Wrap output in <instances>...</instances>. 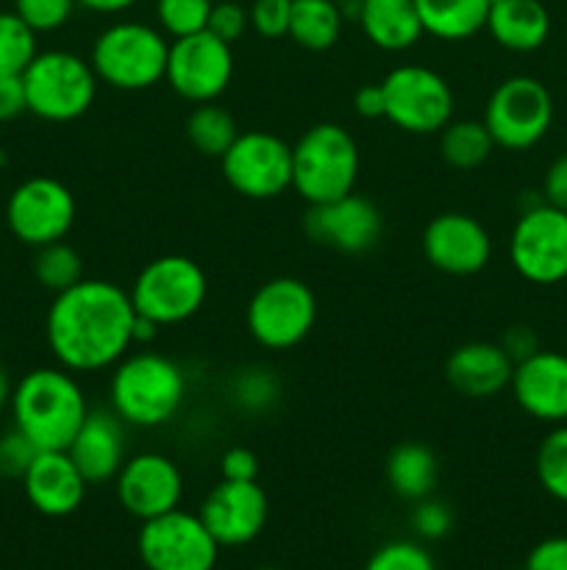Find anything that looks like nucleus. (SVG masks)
Returning <instances> with one entry per match:
<instances>
[{
	"label": "nucleus",
	"instance_id": "1",
	"mask_svg": "<svg viewBox=\"0 0 567 570\" xmlns=\"http://www.w3.org/2000/svg\"><path fill=\"white\" fill-rule=\"evenodd\" d=\"M133 317L131 295L120 284L81 278L53 298L44 337L64 371L98 373L115 367L133 348Z\"/></svg>",
	"mask_w": 567,
	"mask_h": 570
},
{
	"label": "nucleus",
	"instance_id": "2",
	"mask_svg": "<svg viewBox=\"0 0 567 570\" xmlns=\"http://www.w3.org/2000/svg\"><path fill=\"white\" fill-rule=\"evenodd\" d=\"M11 415L39 451H67L83 417L89 415L87 395L64 367H37L11 390Z\"/></svg>",
	"mask_w": 567,
	"mask_h": 570
},
{
	"label": "nucleus",
	"instance_id": "3",
	"mask_svg": "<svg viewBox=\"0 0 567 570\" xmlns=\"http://www.w3.org/2000/svg\"><path fill=\"white\" fill-rule=\"evenodd\" d=\"M109 399L111 412L126 426L159 429L181 412L187 399V376L170 356L137 351L115 365Z\"/></svg>",
	"mask_w": 567,
	"mask_h": 570
},
{
	"label": "nucleus",
	"instance_id": "4",
	"mask_svg": "<svg viewBox=\"0 0 567 570\" xmlns=\"http://www.w3.org/2000/svg\"><path fill=\"white\" fill-rule=\"evenodd\" d=\"M359 167V145L339 122H317L292 145V189L309 206L354 193Z\"/></svg>",
	"mask_w": 567,
	"mask_h": 570
},
{
	"label": "nucleus",
	"instance_id": "5",
	"mask_svg": "<svg viewBox=\"0 0 567 570\" xmlns=\"http://www.w3.org/2000/svg\"><path fill=\"white\" fill-rule=\"evenodd\" d=\"M170 39L165 31L137 20H120L98 33L89 53L98 81L120 92H142L165 81Z\"/></svg>",
	"mask_w": 567,
	"mask_h": 570
},
{
	"label": "nucleus",
	"instance_id": "6",
	"mask_svg": "<svg viewBox=\"0 0 567 570\" xmlns=\"http://www.w3.org/2000/svg\"><path fill=\"white\" fill-rule=\"evenodd\" d=\"M26 106L48 122H72L89 111L98 95L92 65L70 50H39L22 72Z\"/></svg>",
	"mask_w": 567,
	"mask_h": 570
},
{
	"label": "nucleus",
	"instance_id": "7",
	"mask_svg": "<svg viewBox=\"0 0 567 570\" xmlns=\"http://www.w3.org/2000/svg\"><path fill=\"white\" fill-rule=\"evenodd\" d=\"M206 293H209V282H206L203 267L189 256L170 254L148 262L133 278L128 295H131L133 309L161 328L198 315Z\"/></svg>",
	"mask_w": 567,
	"mask_h": 570
},
{
	"label": "nucleus",
	"instance_id": "8",
	"mask_svg": "<svg viewBox=\"0 0 567 570\" xmlns=\"http://www.w3.org/2000/svg\"><path fill=\"white\" fill-rule=\"evenodd\" d=\"M317 321V298L300 278L278 276L261 284L248 304V332L261 348L289 351L304 343Z\"/></svg>",
	"mask_w": 567,
	"mask_h": 570
},
{
	"label": "nucleus",
	"instance_id": "9",
	"mask_svg": "<svg viewBox=\"0 0 567 570\" xmlns=\"http://www.w3.org/2000/svg\"><path fill=\"white\" fill-rule=\"evenodd\" d=\"M554 98L548 87L531 76H511L493 89L484 109V126L495 148L528 150L550 131Z\"/></svg>",
	"mask_w": 567,
	"mask_h": 570
},
{
	"label": "nucleus",
	"instance_id": "10",
	"mask_svg": "<svg viewBox=\"0 0 567 570\" xmlns=\"http://www.w3.org/2000/svg\"><path fill=\"white\" fill-rule=\"evenodd\" d=\"M387 120L406 134H439L454 120V89L437 70L400 65L381 81Z\"/></svg>",
	"mask_w": 567,
	"mask_h": 570
},
{
	"label": "nucleus",
	"instance_id": "11",
	"mask_svg": "<svg viewBox=\"0 0 567 570\" xmlns=\"http://www.w3.org/2000/svg\"><path fill=\"white\" fill-rule=\"evenodd\" d=\"M222 176L233 193L270 200L292 189V145L270 131H239L220 156Z\"/></svg>",
	"mask_w": 567,
	"mask_h": 570
},
{
	"label": "nucleus",
	"instance_id": "12",
	"mask_svg": "<svg viewBox=\"0 0 567 570\" xmlns=\"http://www.w3.org/2000/svg\"><path fill=\"white\" fill-rule=\"evenodd\" d=\"M509 262L531 284H559L567 278V212L550 204L520 209L509 237Z\"/></svg>",
	"mask_w": 567,
	"mask_h": 570
},
{
	"label": "nucleus",
	"instance_id": "13",
	"mask_svg": "<svg viewBox=\"0 0 567 570\" xmlns=\"http://www.w3.org/2000/svg\"><path fill=\"white\" fill-rule=\"evenodd\" d=\"M137 551L148 570H215L220 546L200 515L178 507L165 515L142 521Z\"/></svg>",
	"mask_w": 567,
	"mask_h": 570
},
{
	"label": "nucleus",
	"instance_id": "14",
	"mask_svg": "<svg viewBox=\"0 0 567 570\" xmlns=\"http://www.w3.org/2000/svg\"><path fill=\"white\" fill-rule=\"evenodd\" d=\"M76 223V195L50 176L26 178L6 200V226L22 245L42 248L59 243Z\"/></svg>",
	"mask_w": 567,
	"mask_h": 570
},
{
	"label": "nucleus",
	"instance_id": "15",
	"mask_svg": "<svg viewBox=\"0 0 567 570\" xmlns=\"http://www.w3.org/2000/svg\"><path fill=\"white\" fill-rule=\"evenodd\" d=\"M233 78L231 45L217 39L211 31L189 33L172 39L167 56L165 81L189 104H211L220 98Z\"/></svg>",
	"mask_w": 567,
	"mask_h": 570
},
{
	"label": "nucleus",
	"instance_id": "16",
	"mask_svg": "<svg viewBox=\"0 0 567 570\" xmlns=\"http://www.w3.org/2000/svg\"><path fill=\"white\" fill-rule=\"evenodd\" d=\"M117 501L128 515L150 521L178 510L183 499V476L176 462L159 451L128 456L117 473Z\"/></svg>",
	"mask_w": 567,
	"mask_h": 570
},
{
	"label": "nucleus",
	"instance_id": "17",
	"mask_svg": "<svg viewBox=\"0 0 567 570\" xmlns=\"http://www.w3.org/2000/svg\"><path fill=\"white\" fill-rule=\"evenodd\" d=\"M304 228L317 245L356 256L376 248L384 232V217L370 198L348 193L328 204L311 206Z\"/></svg>",
	"mask_w": 567,
	"mask_h": 570
},
{
	"label": "nucleus",
	"instance_id": "18",
	"mask_svg": "<svg viewBox=\"0 0 567 570\" xmlns=\"http://www.w3.org/2000/svg\"><path fill=\"white\" fill-rule=\"evenodd\" d=\"M200 521L220 549L253 543L267 527L270 501L259 482H228L222 479L200 504Z\"/></svg>",
	"mask_w": 567,
	"mask_h": 570
},
{
	"label": "nucleus",
	"instance_id": "19",
	"mask_svg": "<svg viewBox=\"0 0 567 570\" xmlns=\"http://www.w3.org/2000/svg\"><path fill=\"white\" fill-rule=\"evenodd\" d=\"M422 254L434 271L448 276H472L493 259V237L472 215L445 212L422 232Z\"/></svg>",
	"mask_w": 567,
	"mask_h": 570
},
{
	"label": "nucleus",
	"instance_id": "20",
	"mask_svg": "<svg viewBox=\"0 0 567 570\" xmlns=\"http://www.w3.org/2000/svg\"><path fill=\"white\" fill-rule=\"evenodd\" d=\"M511 395L517 406L534 421L559 426L567 423V356L539 348L517 362L511 373Z\"/></svg>",
	"mask_w": 567,
	"mask_h": 570
},
{
	"label": "nucleus",
	"instance_id": "21",
	"mask_svg": "<svg viewBox=\"0 0 567 570\" xmlns=\"http://www.w3.org/2000/svg\"><path fill=\"white\" fill-rule=\"evenodd\" d=\"M67 454L89 484L111 482L128 460L126 423L111 410H89L72 443L67 445Z\"/></svg>",
	"mask_w": 567,
	"mask_h": 570
},
{
	"label": "nucleus",
	"instance_id": "22",
	"mask_svg": "<svg viewBox=\"0 0 567 570\" xmlns=\"http://www.w3.org/2000/svg\"><path fill=\"white\" fill-rule=\"evenodd\" d=\"M28 501L48 518L72 515L87 499L89 482L67 451H39L22 476Z\"/></svg>",
	"mask_w": 567,
	"mask_h": 570
},
{
	"label": "nucleus",
	"instance_id": "23",
	"mask_svg": "<svg viewBox=\"0 0 567 570\" xmlns=\"http://www.w3.org/2000/svg\"><path fill=\"white\" fill-rule=\"evenodd\" d=\"M515 362L500 343H465L445 362V379L450 387L467 399H493L511 384Z\"/></svg>",
	"mask_w": 567,
	"mask_h": 570
},
{
	"label": "nucleus",
	"instance_id": "24",
	"mask_svg": "<svg viewBox=\"0 0 567 570\" xmlns=\"http://www.w3.org/2000/svg\"><path fill=\"white\" fill-rule=\"evenodd\" d=\"M356 22L376 48L389 53L415 48L426 33L415 0H359Z\"/></svg>",
	"mask_w": 567,
	"mask_h": 570
},
{
	"label": "nucleus",
	"instance_id": "25",
	"mask_svg": "<svg viewBox=\"0 0 567 570\" xmlns=\"http://www.w3.org/2000/svg\"><path fill=\"white\" fill-rule=\"evenodd\" d=\"M487 31L500 48L531 53L548 39L550 14L539 0H498L489 6Z\"/></svg>",
	"mask_w": 567,
	"mask_h": 570
},
{
	"label": "nucleus",
	"instance_id": "26",
	"mask_svg": "<svg viewBox=\"0 0 567 570\" xmlns=\"http://www.w3.org/2000/svg\"><path fill=\"white\" fill-rule=\"evenodd\" d=\"M422 31L442 42H465L487 28L489 0H415Z\"/></svg>",
	"mask_w": 567,
	"mask_h": 570
},
{
	"label": "nucleus",
	"instance_id": "27",
	"mask_svg": "<svg viewBox=\"0 0 567 570\" xmlns=\"http://www.w3.org/2000/svg\"><path fill=\"white\" fill-rule=\"evenodd\" d=\"M439 479V462L428 445L400 443L387 456V482L404 501H422L434 493Z\"/></svg>",
	"mask_w": 567,
	"mask_h": 570
},
{
	"label": "nucleus",
	"instance_id": "28",
	"mask_svg": "<svg viewBox=\"0 0 567 570\" xmlns=\"http://www.w3.org/2000/svg\"><path fill=\"white\" fill-rule=\"evenodd\" d=\"M342 22L339 0H292L287 37L306 50H328L337 45Z\"/></svg>",
	"mask_w": 567,
	"mask_h": 570
},
{
	"label": "nucleus",
	"instance_id": "29",
	"mask_svg": "<svg viewBox=\"0 0 567 570\" xmlns=\"http://www.w3.org/2000/svg\"><path fill=\"white\" fill-rule=\"evenodd\" d=\"M495 139L484 120H450L439 137V154L454 170H476L493 156Z\"/></svg>",
	"mask_w": 567,
	"mask_h": 570
},
{
	"label": "nucleus",
	"instance_id": "30",
	"mask_svg": "<svg viewBox=\"0 0 567 570\" xmlns=\"http://www.w3.org/2000/svg\"><path fill=\"white\" fill-rule=\"evenodd\" d=\"M237 137V120H233L231 111L217 106V100H211V104H198L189 111L187 139L192 142V148L198 150V154L209 156V159H220Z\"/></svg>",
	"mask_w": 567,
	"mask_h": 570
},
{
	"label": "nucleus",
	"instance_id": "31",
	"mask_svg": "<svg viewBox=\"0 0 567 570\" xmlns=\"http://www.w3.org/2000/svg\"><path fill=\"white\" fill-rule=\"evenodd\" d=\"M228 401L245 415H267L281 401V382L270 367L250 365L231 379Z\"/></svg>",
	"mask_w": 567,
	"mask_h": 570
},
{
	"label": "nucleus",
	"instance_id": "32",
	"mask_svg": "<svg viewBox=\"0 0 567 570\" xmlns=\"http://www.w3.org/2000/svg\"><path fill=\"white\" fill-rule=\"evenodd\" d=\"M33 276H37V282L42 284L44 289L59 295L81 282L83 259L72 245H67L64 239H59V243H50V245H42V248H37V256H33Z\"/></svg>",
	"mask_w": 567,
	"mask_h": 570
},
{
	"label": "nucleus",
	"instance_id": "33",
	"mask_svg": "<svg viewBox=\"0 0 567 570\" xmlns=\"http://www.w3.org/2000/svg\"><path fill=\"white\" fill-rule=\"evenodd\" d=\"M37 37L39 33L17 17V11H0V72L22 76L39 53Z\"/></svg>",
	"mask_w": 567,
	"mask_h": 570
},
{
	"label": "nucleus",
	"instance_id": "34",
	"mask_svg": "<svg viewBox=\"0 0 567 570\" xmlns=\"http://www.w3.org/2000/svg\"><path fill=\"white\" fill-rule=\"evenodd\" d=\"M537 479L550 499L567 504V423L550 429L539 443Z\"/></svg>",
	"mask_w": 567,
	"mask_h": 570
},
{
	"label": "nucleus",
	"instance_id": "35",
	"mask_svg": "<svg viewBox=\"0 0 567 570\" xmlns=\"http://www.w3.org/2000/svg\"><path fill=\"white\" fill-rule=\"evenodd\" d=\"M215 0H156V17L167 37L181 39L206 31Z\"/></svg>",
	"mask_w": 567,
	"mask_h": 570
},
{
	"label": "nucleus",
	"instance_id": "36",
	"mask_svg": "<svg viewBox=\"0 0 567 570\" xmlns=\"http://www.w3.org/2000/svg\"><path fill=\"white\" fill-rule=\"evenodd\" d=\"M365 570H437V562L417 540H392L372 551Z\"/></svg>",
	"mask_w": 567,
	"mask_h": 570
},
{
	"label": "nucleus",
	"instance_id": "37",
	"mask_svg": "<svg viewBox=\"0 0 567 570\" xmlns=\"http://www.w3.org/2000/svg\"><path fill=\"white\" fill-rule=\"evenodd\" d=\"M78 0H14L17 17L28 22L37 33L59 31L76 11Z\"/></svg>",
	"mask_w": 567,
	"mask_h": 570
},
{
	"label": "nucleus",
	"instance_id": "38",
	"mask_svg": "<svg viewBox=\"0 0 567 570\" xmlns=\"http://www.w3.org/2000/svg\"><path fill=\"white\" fill-rule=\"evenodd\" d=\"M37 454L39 449L20 429H11V432L0 434V476L22 479L28 468H31V462L37 460Z\"/></svg>",
	"mask_w": 567,
	"mask_h": 570
},
{
	"label": "nucleus",
	"instance_id": "39",
	"mask_svg": "<svg viewBox=\"0 0 567 570\" xmlns=\"http://www.w3.org/2000/svg\"><path fill=\"white\" fill-rule=\"evenodd\" d=\"M250 28L265 39H281L289 33L292 0H253L248 9Z\"/></svg>",
	"mask_w": 567,
	"mask_h": 570
},
{
	"label": "nucleus",
	"instance_id": "40",
	"mask_svg": "<svg viewBox=\"0 0 567 570\" xmlns=\"http://www.w3.org/2000/svg\"><path fill=\"white\" fill-rule=\"evenodd\" d=\"M411 532L420 540H442L445 534L454 527V515H450L448 507L442 501H434L431 495L422 501H417L415 510H411Z\"/></svg>",
	"mask_w": 567,
	"mask_h": 570
},
{
	"label": "nucleus",
	"instance_id": "41",
	"mask_svg": "<svg viewBox=\"0 0 567 570\" xmlns=\"http://www.w3.org/2000/svg\"><path fill=\"white\" fill-rule=\"evenodd\" d=\"M248 28H250V14L245 6L233 3V0H222V3L211 6L209 26H206V31L215 33L217 39L233 45V42H239L245 33H248Z\"/></svg>",
	"mask_w": 567,
	"mask_h": 570
},
{
	"label": "nucleus",
	"instance_id": "42",
	"mask_svg": "<svg viewBox=\"0 0 567 570\" xmlns=\"http://www.w3.org/2000/svg\"><path fill=\"white\" fill-rule=\"evenodd\" d=\"M526 570H567V538H545L528 551Z\"/></svg>",
	"mask_w": 567,
	"mask_h": 570
},
{
	"label": "nucleus",
	"instance_id": "43",
	"mask_svg": "<svg viewBox=\"0 0 567 570\" xmlns=\"http://www.w3.org/2000/svg\"><path fill=\"white\" fill-rule=\"evenodd\" d=\"M220 473L228 482H256L259 476V460L250 449H242V445H233L222 454L220 460Z\"/></svg>",
	"mask_w": 567,
	"mask_h": 570
},
{
	"label": "nucleus",
	"instance_id": "44",
	"mask_svg": "<svg viewBox=\"0 0 567 570\" xmlns=\"http://www.w3.org/2000/svg\"><path fill=\"white\" fill-rule=\"evenodd\" d=\"M28 111L26 106V87H22V76L14 72H0V122H9Z\"/></svg>",
	"mask_w": 567,
	"mask_h": 570
},
{
	"label": "nucleus",
	"instance_id": "45",
	"mask_svg": "<svg viewBox=\"0 0 567 570\" xmlns=\"http://www.w3.org/2000/svg\"><path fill=\"white\" fill-rule=\"evenodd\" d=\"M539 193H543L545 204L567 212V154L556 156V159L550 161V167L545 170L543 189H539Z\"/></svg>",
	"mask_w": 567,
	"mask_h": 570
},
{
	"label": "nucleus",
	"instance_id": "46",
	"mask_svg": "<svg viewBox=\"0 0 567 570\" xmlns=\"http://www.w3.org/2000/svg\"><path fill=\"white\" fill-rule=\"evenodd\" d=\"M500 348L506 351V354L511 356V362H523L528 360L531 354H537L539 351V337L534 334V328L528 326H511L506 328V334L500 337Z\"/></svg>",
	"mask_w": 567,
	"mask_h": 570
},
{
	"label": "nucleus",
	"instance_id": "47",
	"mask_svg": "<svg viewBox=\"0 0 567 570\" xmlns=\"http://www.w3.org/2000/svg\"><path fill=\"white\" fill-rule=\"evenodd\" d=\"M354 106L367 120H378V117L387 115V98H384L381 83H365V87L356 89Z\"/></svg>",
	"mask_w": 567,
	"mask_h": 570
},
{
	"label": "nucleus",
	"instance_id": "48",
	"mask_svg": "<svg viewBox=\"0 0 567 570\" xmlns=\"http://www.w3.org/2000/svg\"><path fill=\"white\" fill-rule=\"evenodd\" d=\"M137 0H78V6L94 11V14H120L128 11Z\"/></svg>",
	"mask_w": 567,
	"mask_h": 570
},
{
	"label": "nucleus",
	"instance_id": "49",
	"mask_svg": "<svg viewBox=\"0 0 567 570\" xmlns=\"http://www.w3.org/2000/svg\"><path fill=\"white\" fill-rule=\"evenodd\" d=\"M156 334H159V326H156V323L150 321V317L139 315V312H137V317H133V328H131L133 345H148V343H153Z\"/></svg>",
	"mask_w": 567,
	"mask_h": 570
},
{
	"label": "nucleus",
	"instance_id": "50",
	"mask_svg": "<svg viewBox=\"0 0 567 570\" xmlns=\"http://www.w3.org/2000/svg\"><path fill=\"white\" fill-rule=\"evenodd\" d=\"M11 390H14V387H11L9 376H6V371L0 367V410H3V406L11 401Z\"/></svg>",
	"mask_w": 567,
	"mask_h": 570
},
{
	"label": "nucleus",
	"instance_id": "51",
	"mask_svg": "<svg viewBox=\"0 0 567 570\" xmlns=\"http://www.w3.org/2000/svg\"><path fill=\"white\" fill-rule=\"evenodd\" d=\"M259 570H272V568H259Z\"/></svg>",
	"mask_w": 567,
	"mask_h": 570
},
{
	"label": "nucleus",
	"instance_id": "52",
	"mask_svg": "<svg viewBox=\"0 0 567 570\" xmlns=\"http://www.w3.org/2000/svg\"><path fill=\"white\" fill-rule=\"evenodd\" d=\"M489 3H498V0H489Z\"/></svg>",
	"mask_w": 567,
	"mask_h": 570
},
{
	"label": "nucleus",
	"instance_id": "53",
	"mask_svg": "<svg viewBox=\"0 0 567 570\" xmlns=\"http://www.w3.org/2000/svg\"><path fill=\"white\" fill-rule=\"evenodd\" d=\"M0 165H3V156H0Z\"/></svg>",
	"mask_w": 567,
	"mask_h": 570
}]
</instances>
